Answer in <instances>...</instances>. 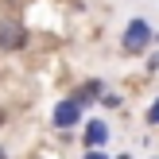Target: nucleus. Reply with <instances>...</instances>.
I'll list each match as a JSON object with an SVG mask.
<instances>
[{
  "mask_svg": "<svg viewBox=\"0 0 159 159\" xmlns=\"http://www.w3.org/2000/svg\"><path fill=\"white\" fill-rule=\"evenodd\" d=\"M27 43V31L12 20H0V51H20Z\"/></svg>",
  "mask_w": 159,
  "mask_h": 159,
  "instance_id": "nucleus-1",
  "label": "nucleus"
},
{
  "mask_svg": "<svg viewBox=\"0 0 159 159\" xmlns=\"http://www.w3.org/2000/svg\"><path fill=\"white\" fill-rule=\"evenodd\" d=\"M152 39V31H148L144 20H132L128 31H124V51H144V43Z\"/></svg>",
  "mask_w": 159,
  "mask_h": 159,
  "instance_id": "nucleus-2",
  "label": "nucleus"
},
{
  "mask_svg": "<svg viewBox=\"0 0 159 159\" xmlns=\"http://www.w3.org/2000/svg\"><path fill=\"white\" fill-rule=\"evenodd\" d=\"M54 120H58L62 128H70V124L78 120V101H62V105H58V113H54Z\"/></svg>",
  "mask_w": 159,
  "mask_h": 159,
  "instance_id": "nucleus-3",
  "label": "nucleus"
},
{
  "mask_svg": "<svg viewBox=\"0 0 159 159\" xmlns=\"http://www.w3.org/2000/svg\"><path fill=\"white\" fill-rule=\"evenodd\" d=\"M105 140V124H89V144H101Z\"/></svg>",
  "mask_w": 159,
  "mask_h": 159,
  "instance_id": "nucleus-4",
  "label": "nucleus"
},
{
  "mask_svg": "<svg viewBox=\"0 0 159 159\" xmlns=\"http://www.w3.org/2000/svg\"><path fill=\"white\" fill-rule=\"evenodd\" d=\"M148 120H152V124H159V101L152 105V113H148Z\"/></svg>",
  "mask_w": 159,
  "mask_h": 159,
  "instance_id": "nucleus-5",
  "label": "nucleus"
},
{
  "mask_svg": "<svg viewBox=\"0 0 159 159\" xmlns=\"http://www.w3.org/2000/svg\"><path fill=\"white\" fill-rule=\"evenodd\" d=\"M0 124H4V109H0Z\"/></svg>",
  "mask_w": 159,
  "mask_h": 159,
  "instance_id": "nucleus-6",
  "label": "nucleus"
},
{
  "mask_svg": "<svg viewBox=\"0 0 159 159\" xmlns=\"http://www.w3.org/2000/svg\"><path fill=\"white\" fill-rule=\"evenodd\" d=\"M89 159H101V155H89Z\"/></svg>",
  "mask_w": 159,
  "mask_h": 159,
  "instance_id": "nucleus-7",
  "label": "nucleus"
},
{
  "mask_svg": "<svg viewBox=\"0 0 159 159\" xmlns=\"http://www.w3.org/2000/svg\"><path fill=\"white\" fill-rule=\"evenodd\" d=\"M0 159H4V152H0Z\"/></svg>",
  "mask_w": 159,
  "mask_h": 159,
  "instance_id": "nucleus-8",
  "label": "nucleus"
},
{
  "mask_svg": "<svg viewBox=\"0 0 159 159\" xmlns=\"http://www.w3.org/2000/svg\"><path fill=\"white\" fill-rule=\"evenodd\" d=\"M120 159H124V155H120Z\"/></svg>",
  "mask_w": 159,
  "mask_h": 159,
  "instance_id": "nucleus-9",
  "label": "nucleus"
}]
</instances>
